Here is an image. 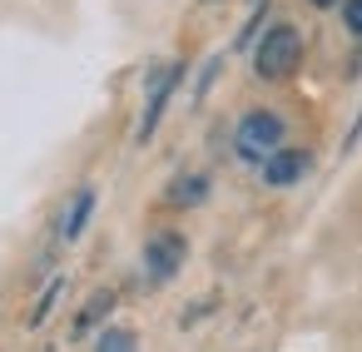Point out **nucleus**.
I'll list each match as a JSON object with an SVG mask.
<instances>
[{
  "label": "nucleus",
  "instance_id": "f257e3e1",
  "mask_svg": "<svg viewBox=\"0 0 362 352\" xmlns=\"http://www.w3.org/2000/svg\"><path fill=\"white\" fill-rule=\"evenodd\" d=\"M303 55H308V45H303L298 25L273 20V25L258 35V45H253V75L268 80V85H283V80H293V75L303 70Z\"/></svg>",
  "mask_w": 362,
  "mask_h": 352
},
{
  "label": "nucleus",
  "instance_id": "f03ea898",
  "mask_svg": "<svg viewBox=\"0 0 362 352\" xmlns=\"http://www.w3.org/2000/svg\"><path fill=\"white\" fill-rule=\"evenodd\" d=\"M288 139V124L273 115V110H248L238 124H233V154L248 159V164H263L268 154H278Z\"/></svg>",
  "mask_w": 362,
  "mask_h": 352
},
{
  "label": "nucleus",
  "instance_id": "7ed1b4c3",
  "mask_svg": "<svg viewBox=\"0 0 362 352\" xmlns=\"http://www.w3.org/2000/svg\"><path fill=\"white\" fill-rule=\"evenodd\" d=\"M179 85H184V60H169V65L149 70L144 110H139V124H134V144H149L154 139V129H159V119H164V110H169V100H174Z\"/></svg>",
  "mask_w": 362,
  "mask_h": 352
},
{
  "label": "nucleus",
  "instance_id": "20e7f679",
  "mask_svg": "<svg viewBox=\"0 0 362 352\" xmlns=\"http://www.w3.org/2000/svg\"><path fill=\"white\" fill-rule=\"evenodd\" d=\"M184 253H189L184 233H174V228H159V233L144 243V278H149V283H169V278L184 268Z\"/></svg>",
  "mask_w": 362,
  "mask_h": 352
},
{
  "label": "nucleus",
  "instance_id": "39448f33",
  "mask_svg": "<svg viewBox=\"0 0 362 352\" xmlns=\"http://www.w3.org/2000/svg\"><path fill=\"white\" fill-rule=\"evenodd\" d=\"M258 169H263V184H268V189H293V184L313 169V159H308L303 149H288V144H283V149H278V154H268Z\"/></svg>",
  "mask_w": 362,
  "mask_h": 352
},
{
  "label": "nucleus",
  "instance_id": "423d86ee",
  "mask_svg": "<svg viewBox=\"0 0 362 352\" xmlns=\"http://www.w3.org/2000/svg\"><path fill=\"white\" fill-rule=\"evenodd\" d=\"M90 213H95V189L85 184V189H75V199L65 204V213H60V238L65 243H75L85 228H90Z\"/></svg>",
  "mask_w": 362,
  "mask_h": 352
},
{
  "label": "nucleus",
  "instance_id": "0eeeda50",
  "mask_svg": "<svg viewBox=\"0 0 362 352\" xmlns=\"http://www.w3.org/2000/svg\"><path fill=\"white\" fill-rule=\"evenodd\" d=\"M115 303H119L115 293H95V298L85 303V312L75 317V337H85V332H95V327H100V322H105V317L115 312Z\"/></svg>",
  "mask_w": 362,
  "mask_h": 352
},
{
  "label": "nucleus",
  "instance_id": "6e6552de",
  "mask_svg": "<svg viewBox=\"0 0 362 352\" xmlns=\"http://www.w3.org/2000/svg\"><path fill=\"white\" fill-rule=\"evenodd\" d=\"M60 293H65V278H50L45 288H40V298H35V307H30V317H25V327H40L50 312H55V303H60Z\"/></svg>",
  "mask_w": 362,
  "mask_h": 352
},
{
  "label": "nucleus",
  "instance_id": "1a4fd4ad",
  "mask_svg": "<svg viewBox=\"0 0 362 352\" xmlns=\"http://www.w3.org/2000/svg\"><path fill=\"white\" fill-rule=\"evenodd\" d=\"M204 194H209V179H204V174H179V184L169 189V199H174V204H184V209H189V204H199Z\"/></svg>",
  "mask_w": 362,
  "mask_h": 352
},
{
  "label": "nucleus",
  "instance_id": "9d476101",
  "mask_svg": "<svg viewBox=\"0 0 362 352\" xmlns=\"http://www.w3.org/2000/svg\"><path fill=\"white\" fill-rule=\"evenodd\" d=\"M134 347H139V337L129 327H105L100 342H95V352H134Z\"/></svg>",
  "mask_w": 362,
  "mask_h": 352
},
{
  "label": "nucleus",
  "instance_id": "9b49d317",
  "mask_svg": "<svg viewBox=\"0 0 362 352\" xmlns=\"http://www.w3.org/2000/svg\"><path fill=\"white\" fill-rule=\"evenodd\" d=\"M342 25H347V35L362 40V0H342Z\"/></svg>",
  "mask_w": 362,
  "mask_h": 352
},
{
  "label": "nucleus",
  "instance_id": "f8f14e48",
  "mask_svg": "<svg viewBox=\"0 0 362 352\" xmlns=\"http://www.w3.org/2000/svg\"><path fill=\"white\" fill-rule=\"evenodd\" d=\"M218 65H223V55H214V60L204 65V75H199V90H194V95H209V85H214V75H218Z\"/></svg>",
  "mask_w": 362,
  "mask_h": 352
},
{
  "label": "nucleus",
  "instance_id": "ddd939ff",
  "mask_svg": "<svg viewBox=\"0 0 362 352\" xmlns=\"http://www.w3.org/2000/svg\"><path fill=\"white\" fill-rule=\"evenodd\" d=\"M357 144H362V115L352 119V129H347V139H342V154H352Z\"/></svg>",
  "mask_w": 362,
  "mask_h": 352
},
{
  "label": "nucleus",
  "instance_id": "4468645a",
  "mask_svg": "<svg viewBox=\"0 0 362 352\" xmlns=\"http://www.w3.org/2000/svg\"><path fill=\"white\" fill-rule=\"evenodd\" d=\"M308 6H313V11H332V6H337V0H308Z\"/></svg>",
  "mask_w": 362,
  "mask_h": 352
}]
</instances>
